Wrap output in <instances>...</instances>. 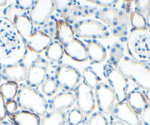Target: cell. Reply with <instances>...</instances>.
<instances>
[{"label": "cell", "instance_id": "obj_31", "mask_svg": "<svg viewBox=\"0 0 150 125\" xmlns=\"http://www.w3.org/2000/svg\"><path fill=\"white\" fill-rule=\"evenodd\" d=\"M129 26H130V21H126L116 27H111V32L114 37L122 38L127 35Z\"/></svg>", "mask_w": 150, "mask_h": 125}, {"label": "cell", "instance_id": "obj_3", "mask_svg": "<svg viewBox=\"0 0 150 125\" xmlns=\"http://www.w3.org/2000/svg\"><path fill=\"white\" fill-rule=\"evenodd\" d=\"M71 26L63 19L56 21L55 39L62 44L64 53L74 61L83 63L88 60L86 47L81 41L74 37Z\"/></svg>", "mask_w": 150, "mask_h": 125}, {"label": "cell", "instance_id": "obj_33", "mask_svg": "<svg viewBox=\"0 0 150 125\" xmlns=\"http://www.w3.org/2000/svg\"><path fill=\"white\" fill-rule=\"evenodd\" d=\"M22 12L23 11H21L16 4H12L3 11V13L5 15L4 17L13 21V19L15 16L22 13Z\"/></svg>", "mask_w": 150, "mask_h": 125}, {"label": "cell", "instance_id": "obj_14", "mask_svg": "<svg viewBox=\"0 0 150 125\" xmlns=\"http://www.w3.org/2000/svg\"><path fill=\"white\" fill-rule=\"evenodd\" d=\"M95 99L99 112L104 115L111 113L116 101V95L110 86L104 83H99L94 88Z\"/></svg>", "mask_w": 150, "mask_h": 125}, {"label": "cell", "instance_id": "obj_1", "mask_svg": "<svg viewBox=\"0 0 150 125\" xmlns=\"http://www.w3.org/2000/svg\"><path fill=\"white\" fill-rule=\"evenodd\" d=\"M27 50L13 22L0 16V65L5 66L22 63Z\"/></svg>", "mask_w": 150, "mask_h": 125}, {"label": "cell", "instance_id": "obj_21", "mask_svg": "<svg viewBox=\"0 0 150 125\" xmlns=\"http://www.w3.org/2000/svg\"><path fill=\"white\" fill-rule=\"evenodd\" d=\"M10 118L16 125H41L40 116L25 110L16 112Z\"/></svg>", "mask_w": 150, "mask_h": 125}, {"label": "cell", "instance_id": "obj_18", "mask_svg": "<svg viewBox=\"0 0 150 125\" xmlns=\"http://www.w3.org/2000/svg\"><path fill=\"white\" fill-rule=\"evenodd\" d=\"M75 95L69 91L61 92L50 101V108L51 111L62 112L69 109L74 105Z\"/></svg>", "mask_w": 150, "mask_h": 125}, {"label": "cell", "instance_id": "obj_22", "mask_svg": "<svg viewBox=\"0 0 150 125\" xmlns=\"http://www.w3.org/2000/svg\"><path fill=\"white\" fill-rule=\"evenodd\" d=\"M63 47L57 41H52L45 50V56L50 61L53 63H60L63 60Z\"/></svg>", "mask_w": 150, "mask_h": 125}, {"label": "cell", "instance_id": "obj_40", "mask_svg": "<svg viewBox=\"0 0 150 125\" xmlns=\"http://www.w3.org/2000/svg\"><path fill=\"white\" fill-rule=\"evenodd\" d=\"M132 3H134V1H123V4L122 5V11L129 15L132 13Z\"/></svg>", "mask_w": 150, "mask_h": 125}, {"label": "cell", "instance_id": "obj_5", "mask_svg": "<svg viewBox=\"0 0 150 125\" xmlns=\"http://www.w3.org/2000/svg\"><path fill=\"white\" fill-rule=\"evenodd\" d=\"M118 70L127 80H131L138 87L150 90V68L145 64L125 57L120 62Z\"/></svg>", "mask_w": 150, "mask_h": 125}, {"label": "cell", "instance_id": "obj_7", "mask_svg": "<svg viewBox=\"0 0 150 125\" xmlns=\"http://www.w3.org/2000/svg\"><path fill=\"white\" fill-rule=\"evenodd\" d=\"M54 3L57 13L70 25L74 24L77 18L92 16L98 11L96 8L81 5L74 0H57Z\"/></svg>", "mask_w": 150, "mask_h": 125}, {"label": "cell", "instance_id": "obj_9", "mask_svg": "<svg viewBox=\"0 0 150 125\" xmlns=\"http://www.w3.org/2000/svg\"><path fill=\"white\" fill-rule=\"evenodd\" d=\"M103 74L115 93L116 100L118 102L125 101L129 88L127 79L119 72L118 69L113 68L108 64L103 66Z\"/></svg>", "mask_w": 150, "mask_h": 125}, {"label": "cell", "instance_id": "obj_26", "mask_svg": "<svg viewBox=\"0 0 150 125\" xmlns=\"http://www.w3.org/2000/svg\"><path fill=\"white\" fill-rule=\"evenodd\" d=\"M81 76L83 80V83L88 85L92 89H94L102 80V79L91 67H86L83 69Z\"/></svg>", "mask_w": 150, "mask_h": 125}, {"label": "cell", "instance_id": "obj_20", "mask_svg": "<svg viewBox=\"0 0 150 125\" xmlns=\"http://www.w3.org/2000/svg\"><path fill=\"white\" fill-rule=\"evenodd\" d=\"M126 102L136 114L141 116L148 106V101L145 96L138 90H132L127 94Z\"/></svg>", "mask_w": 150, "mask_h": 125}, {"label": "cell", "instance_id": "obj_29", "mask_svg": "<svg viewBox=\"0 0 150 125\" xmlns=\"http://www.w3.org/2000/svg\"><path fill=\"white\" fill-rule=\"evenodd\" d=\"M84 120V115L77 107L73 108L66 116V125H80Z\"/></svg>", "mask_w": 150, "mask_h": 125}, {"label": "cell", "instance_id": "obj_38", "mask_svg": "<svg viewBox=\"0 0 150 125\" xmlns=\"http://www.w3.org/2000/svg\"><path fill=\"white\" fill-rule=\"evenodd\" d=\"M5 105H6V102L5 98L2 95V93H0V121H4L8 116Z\"/></svg>", "mask_w": 150, "mask_h": 125}, {"label": "cell", "instance_id": "obj_36", "mask_svg": "<svg viewBox=\"0 0 150 125\" xmlns=\"http://www.w3.org/2000/svg\"><path fill=\"white\" fill-rule=\"evenodd\" d=\"M35 1L33 0H17L16 1V5L21 11H27L31 10L34 5Z\"/></svg>", "mask_w": 150, "mask_h": 125}, {"label": "cell", "instance_id": "obj_43", "mask_svg": "<svg viewBox=\"0 0 150 125\" xmlns=\"http://www.w3.org/2000/svg\"><path fill=\"white\" fill-rule=\"evenodd\" d=\"M8 3V1L6 0H0V7H5Z\"/></svg>", "mask_w": 150, "mask_h": 125}, {"label": "cell", "instance_id": "obj_23", "mask_svg": "<svg viewBox=\"0 0 150 125\" xmlns=\"http://www.w3.org/2000/svg\"><path fill=\"white\" fill-rule=\"evenodd\" d=\"M66 116L64 111H51L43 116L41 125H65Z\"/></svg>", "mask_w": 150, "mask_h": 125}, {"label": "cell", "instance_id": "obj_6", "mask_svg": "<svg viewBox=\"0 0 150 125\" xmlns=\"http://www.w3.org/2000/svg\"><path fill=\"white\" fill-rule=\"evenodd\" d=\"M127 50L132 60L141 63L150 61L149 30H132L127 40Z\"/></svg>", "mask_w": 150, "mask_h": 125}, {"label": "cell", "instance_id": "obj_32", "mask_svg": "<svg viewBox=\"0 0 150 125\" xmlns=\"http://www.w3.org/2000/svg\"><path fill=\"white\" fill-rule=\"evenodd\" d=\"M87 125H109L104 114L100 112H96L91 116Z\"/></svg>", "mask_w": 150, "mask_h": 125}, {"label": "cell", "instance_id": "obj_39", "mask_svg": "<svg viewBox=\"0 0 150 125\" xmlns=\"http://www.w3.org/2000/svg\"><path fill=\"white\" fill-rule=\"evenodd\" d=\"M141 120L144 125H150V105H148L146 108L141 115Z\"/></svg>", "mask_w": 150, "mask_h": 125}, {"label": "cell", "instance_id": "obj_15", "mask_svg": "<svg viewBox=\"0 0 150 125\" xmlns=\"http://www.w3.org/2000/svg\"><path fill=\"white\" fill-rule=\"evenodd\" d=\"M94 16L101 23L111 27H116L126 21H129V15L122 10L116 8L98 9Z\"/></svg>", "mask_w": 150, "mask_h": 125}, {"label": "cell", "instance_id": "obj_41", "mask_svg": "<svg viewBox=\"0 0 150 125\" xmlns=\"http://www.w3.org/2000/svg\"><path fill=\"white\" fill-rule=\"evenodd\" d=\"M146 21L147 29L150 31V10L146 13Z\"/></svg>", "mask_w": 150, "mask_h": 125}, {"label": "cell", "instance_id": "obj_24", "mask_svg": "<svg viewBox=\"0 0 150 125\" xmlns=\"http://www.w3.org/2000/svg\"><path fill=\"white\" fill-rule=\"evenodd\" d=\"M124 47L119 42H115L110 50L108 63L115 69H118L122 57H124Z\"/></svg>", "mask_w": 150, "mask_h": 125}, {"label": "cell", "instance_id": "obj_11", "mask_svg": "<svg viewBox=\"0 0 150 125\" xmlns=\"http://www.w3.org/2000/svg\"><path fill=\"white\" fill-rule=\"evenodd\" d=\"M75 102L77 107L84 116H88L95 109V100L93 89L85 83H80L74 90Z\"/></svg>", "mask_w": 150, "mask_h": 125}, {"label": "cell", "instance_id": "obj_35", "mask_svg": "<svg viewBox=\"0 0 150 125\" xmlns=\"http://www.w3.org/2000/svg\"><path fill=\"white\" fill-rule=\"evenodd\" d=\"M136 11L141 14L147 13L150 10V0H136L134 1Z\"/></svg>", "mask_w": 150, "mask_h": 125}, {"label": "cell", "instance_id": "obj_46", "mask_svg": "<svg viewBox=\"0 0 150 125\" xmlns=\"http://www.w3.org/2000/svg\"><path fill=\"white\" fill-rule=\"evenodd\" d=\"M2 80V69L0 67V85H1V83Z\"/></svg>", "mask_w": 150, "mask_h": 125}, {"label": "cell", "instance_id": "obj_4", "mask_svg": "<svg viewBox=\"0 0 150 125\" xmlns=\"http://www.w3.org/2000/svg\"><path fill=\"white\" fill-rule=\"evenodd\" d=\"M16 100L21 110L35 113L38 116H44L48 110L49 104L42 93L27 85L19 86Z\"/></svg>", "mask_w": 150, "mask_h": 125}, {"label": "cell", "instance_id": "obj_45", "mask_svg": "<svg viewBox=\"0 0 150 125\" xmlns=\"http://www.w3.org/2000/svg\"><path fill=\"white\" fill-rule=\"evenodd\" d=\"M109 125H125V124L122 123V122L117 121L112 122V123H111L110 124H109Z\"/></svg>", "mask_w": 150, "mask_h": 125}, {"label": "cell", "instance_id": "obj_16", "mask_svg": "<svg viewBox=\"0 0 150 125\" xmlns=\"http://www.w3.org/2000/svg\"><path fill=\"white\" fill-rule=\"evenodd\" d=\"M111 115L115 119L125 125H144L138 115L130 108L126 101L118 102L115 104Z\"/></svg>", "mask_w": 150, "mask_h": 125}, {"label": "cell", "instance_id": "obj_2", "mask_svg": "<svg viewBox=\"0 0 150 125\" xmlns=\"http://www.w3.org/2000/svg\"><path fill=\"white\" fill-rule=\"evenodd\" d=\"M13 22L27 49L32 52L41 53L52 42V39L41 31L34 30V25L27 14L22 13L15 16Z\"/></svg>", "mask_w": 150, "mask_h": 125}, {"label": "cell", "instance_id": "obj_37", "mask_svg": "<svg viewBox=\"0 0 150 125\" xmlns=\"http://www.w3.org/2000/svg\"><path fill=\"white\" fill-rule=\"evenodd\" d=\"M6 112L7 115L9 116L10 117L15 114L17 112V110L18 108V103L15 100H11V101L6 102Z\"/></svg>", "mask_w": 150, "mask_h": 125}, {"label": "cell", "instance_id": "obj_44", "mask_svg": "<svg viewBox=\"0 0 150 125\" xmlns=\"http://www.w3.org/2000/svg\"><path fill=\"white\" fill-rule=\"evenodd\" d=\"M0 125H13L8 121H0Z\"/></svg>", "mask_w": 150, "mask_h": 125}, {"label": "cell", "instance_id": "obj_17", "mask_svg": "<svg viewBox=\"0 0 150 125\" xmlns=\"http://www.w3.org/2000/svg\"><path fill=\"white\" fill-rule=\"evenodd\" d=\"M27 66L23 63L5 66L2 70V79L7 82H23L27 78Z\"/></svg>", "mask_w": 150, "mask_h": 125}, {"label": "cell", "instance_id": "obj_13", "mask_svg": "<svg viewBox=\"0 0 150 125\" xmlns=\"http://www.w3.org/2000/svg\"><path fill=\"white\" fill-rule=\"evenodd\" d=\"M54 10L53 0L35 1L34 5L30 11L29 18L33 25L41 27L52 16Z\"/></svg>", "mask_w": 150, "mask_h": 125}, {"label": "cell", "instance_id": "obj_12", "mask_svg": "<svg viewBox=\"0 0 150 125\" xmlns=\"http://www.w3.org/2000/svg\"><path fill=\"white\" fill-rule=\"evenodd\" d=\"M49 63L41 57H37L27 69L26 83L30 87L38 88L42 85L46 80Z\"/></svg>", "mask_w": 150, "mask_h": 125}, {"label": "cell", "instance_id": "obj_28", "mask_svg": "<svg viewBox=\"0 0 150 125\" xmlns=\"http://www.w3.org/2000/svg\"><path fill=\"white\" fill-rule=\"evenodd\" d=\"M58 89L59 85L54 77H49L48 78L46 79L41 86V90L43 93L47 97L54 95Z\"/></svg>", "mask_w": 150, "mask_h": 125}, {"label": "cell", "instance_id": "obj_27", "mask_svg": "<svg viewBox=\"0 0 150 125\" xmlns=\"http://www.w3.org/2000/svg\"><path fill=\"white\" fill-rule=\"evenodd\" d=\"M129 21L130 25L132 27V30H139L146 29V18L136 10L132 11L129 14Z\"/></svg>", "mask_w": 150, "mask_h": 125}, {"label": "cell", "instance_id": "obj_10", "mask_svg": "<svg viewBox=\"0 0 150 125\" xmlns=\"http://www.w3.org/2000/svg\"><path fill=\"white\" fill-rule=\"evenodd\" d=\"M54 78L62 90L71 92L80 85L81 74L72 66L61 64L54 70Z\"/></svg>", "mask_w": 150, "mask_h": 125}, {"label": "cell", "instance_id": "obj_34", "mask_svg": "<svg viewBox=\"0 0 150 125\" xmlns=\"http://www.w3.org/2000/svg\"><path fill=\"white\" fill-rule=\"evenodd\" d=\"M86 2L94 4L98 6L103 7L104 8H114L119 3L118 0H87Z\"/></svg>", "mask_w": 150, "mask_h": 125}, {"label": "cell", "instance_id": "obj_30", "mask_svg": "<svg viewBox=\"0 0 150 125\" xmlns=\"http://www.w3.org/2000/svg\"><path fill=\"white\" fill-rule=\"evenodd\" d=\"M56 21L57 19L52 16L45 24L41 26L40 31L53 40V38L55 37Z\"/></svg>", "mask_w": 150, "mask_h": 125}, {"label": "cell", "instance_id": "obj_8", "mask_svg": "<svg viewBox=\"0 0 150 125\" xmlns=\"http://www.w3.org/2000/svg\"><path fill=\"white\" fill-rule=\"evenodd\" d=\"M74 34L80 38L90 40L107 39L110 36L109 30L100 21L93 19L77 21L73 24Z\"/></svg>", "mask_w": 150, "mask_h": 125}, {"label": "cell", "instance_id": "obj_19", "mask_svg": "<svg viewBox=\"0 0 150 125\" xmlns=\"http://www.w3.org/2000/svg\"><path fill=\"white\" fill-rule=\"evenodd\" d=\"M86 51L88 58L92 64H100L106 59L107 52L105 47L96 40H88L86 41Z\"/></svg>", "mask_w": 150, "mask_h": 125}, {"label": "cell", "instance_id": "obj_25", "mask_svg": "<svg viewBox=\"0 0 150 125\" xmlns=\"http://www.w3.org/2000/svg\"><path fill=\"white\" fill-rule=\"evenodd\" d=\"M18 88L19 86L18 83L15 82L8 81L0 85V93H2L6 102L11 101V100H14V99L16 97Z\"/></svg>", "mask_w": 150, "mask_h": 125}, {"label": "cell", "instance_id": "obj_42", "mask_svg": "<svg viewBox=\"0 0 150 125\" xmlns=\"http://www.w3.org/2000/svg\"><path fill=\"white\" fill-rule=\"evenodd\" d=\"M144 96H145L147 101H149L150 102V90H147V91L144 92Z\"/></svg>", "mask_w": 150, "mask_h": 125}]
</instances>
